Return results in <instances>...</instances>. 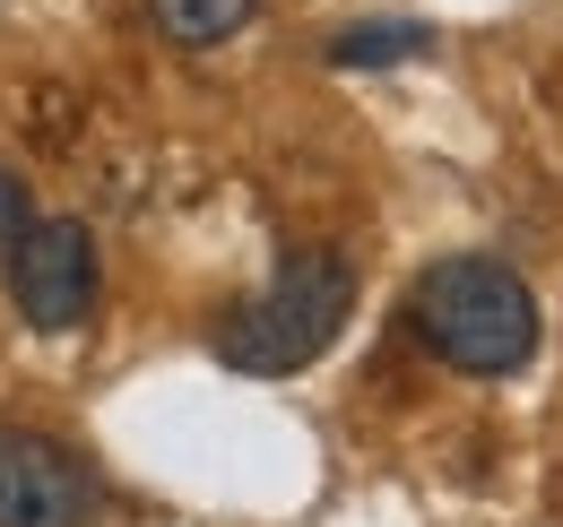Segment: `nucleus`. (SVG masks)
Listing matches in <instances>:
<instances>
[{
	"label": "nucleus",
	"instance_id": "nucleus-6",
	"mask_svg": "<svg viewBox=\"0 0 563 527\" xmlns=\"http://www.w3.org/2000/svg\"><path fill=\"white\" fill-rule=\"evenodd\" d=\"M424 53H433V26H417V18H373V26L330 35L339 69H390V61H424Z\"/></svg>",
	"mask_w": 563,
	"mask_h": 527
},
{
	"label": "nucleus",
	"instance_id": "nucleus-1",
	"mask_svg": "<svg viewBox=\"0 0 563 527\" xmlns=\"http://www.w3.org/2000/svg\"><path fill=\"white\" fill-rule=\"evenodd\" d=\"M408 329L433 363L468 372V381H511L529 355H538V294L520 285V268L486 260V251H451L417 277L408 294Z\"/></svg>",
	"mask_w": 563,
	"mask_h": 527
},
{
	"label": "nucleus",
	"instance_id": "nucleus-4",
	"mask_svg": "<svg viewBox=\"0 0 563 527\" xmlns=\"http://www.w3.org/2000/svg\"><path fill=\"white\" fill-rule=\"evenodd\" d=\"M9 303L44 337H70L96 312V243H87L78 216H35V234L9 260Z\"/></svg>",
	"mask_w": 563,
	"mask_h": 527
},
{
	"label": "nucleus",
	"instance_id": "nucleus-2",
	"mask_svg": "<svg viewBox=\"0 0 563 527\" xmlns=\"http://www.w3.org/2000/svg\"><path fill=\"white\" fill-rule=\"evenodd\" d=\"M355 312V268L347 251H321V243H303V251H286L278 277L252 294V303H234L225 321H217V363L225 372H252V381H286V372H303L312 355H330L339 329H347Z\"/></svg>",
	"mask_w": 563,
	"mask_h": 527
},
{
	"label": "nucleus",
	"instance_id": "nucleus-3",
	"mask_svg": "<svg viewBox=\"0 0 563 527\" xmlns=\"http://www.w3.org/2000/svg\"><path fill=\"white\" fill-rule=\"evenodd\" d=\"M104 475L35 424H0V527H96Z\"/></svg>",
	"mask_w": 563,
	"mask_h": 527
},
{
	"label": "nucleus",
	"instance_id": "nucleus-7",
	"mask_svg": "<svg viewBox=\"0 0 563 527\" xmlns=\"http://www.w3.org/2000/svg\"><path fill=\"white\" fill-rule=\"evenodd\" d=\"M26 234H35V191H26V173L0 165V260H18Z\"/></svg>",
	"mask_w": 563,
	"mask_h": 527
},
{
	"label": "nucleus",
	"instance_id": "nucleus-5",
	"mask_svg": "<svg viewBox=\"0 0 563 527\" xmlns=\"http://www.w3.org/2000/svg\"><path fill=\"white\" fill-rule=\"evenodd\" d=\"M252 9H261V0H147V26H156L165 44H183V53H209V44H225V35L252 26Z\"/></svg>",
	"mask_w": 563,
	"mask_h": 527
}]
</instances>
